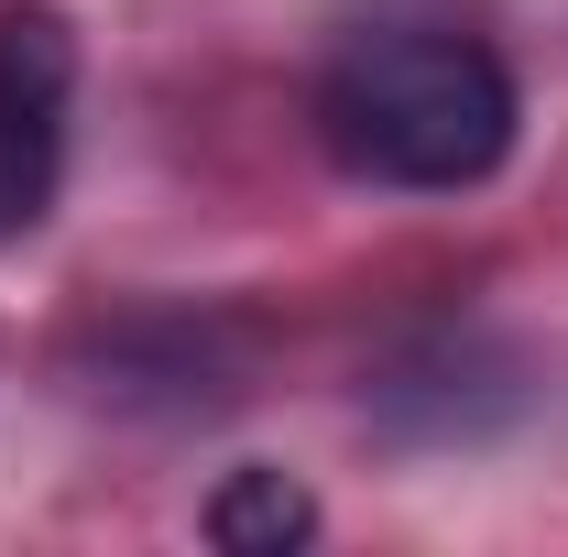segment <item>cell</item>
Wrapping results in <instances>:
<instances>
[{
	"mask_svg": "<svg viewBox=\"0 0 568 557\" xmlns=\"http://www.w3.org/2000/svg\"><path fill=\"white\" fill-rule=\"evenodd\" d=\"M67 110H77V33L55 0H0V252L33 241L67 186Z\"/></svg>",
	"mask_w": 568,
	"mask_h": 557,
	"instance_id": "obj_2",
	"label": "cell"
},
{
	"mask_svg": "<svg viewBox=\"0 0 568 557\" xmlns=\"http://www.w3.org/2000/svg\"><path fill=\"white\" fill-rule=\"evenodd\" d=\"M317 142L361 186H405V198L481 186L514 153V67L481 33H448V22L361 33L317 77Z\"/></svg>",
	"mask_w": 568,
	"mask_h": 557,
	"instance_id": "obj_1",
	"label": "cell"
},
{
	"mask_svg": "<svg viewBox=\"0 0 568 557\" xmlns=\"http://www.w3.org/2000/svg\"><path fill=\"white\" fill-rule=\"evenodd\" d=\"M317 536V503H306V482H284V470H230V482L209 492V547L230 557H284Z\"/></svg>",
	"mask_w": 568,
	"mask_h": 557,
	"instance_id": "obj_3",
	"label": "cell"
}]
</instances>
